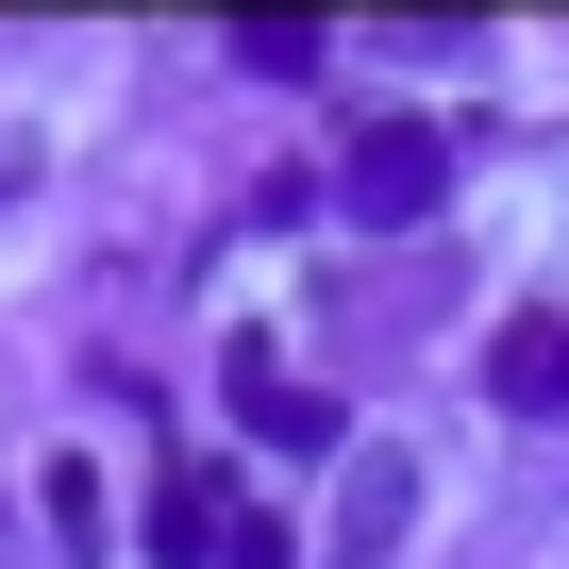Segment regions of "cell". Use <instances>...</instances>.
Segmentation results:
<instances>
[{
    "mask_svg": "<svg viewBox=\"0 0 569 569\" xmlns=\"http://www.w3.org/2000/svg\"><path fill=\"white\" fill-rule=\"evenodd\" d=\"M486 386H502V402H569V319H502Z\"/></svg>",
    "mask_w": 569,
    "mask_h": 569,
    "instance_id": "4",
    "label": "cell"
},
{
    "mask_svg": "<svg viewBox=\"0 0 569 569\" xmlns=\"http://www.w3.org/2000/svg\"><path fill=\"white\" fill-rule=\"evenodd\" d=\"M34 519H51V552L84 569V552H101V469H84V452H51V469H34Z\"/></svg>",
    "mask_w": 569,
    "mask_h": 569,
    "instance_id": "5",
    "label": "cell"
},
{
    "mask_svg": "<svg viewBox=\"0 0 569 569\" xmlns=\"http://www.w3.org/2000/svg\"><path fill=\"white\" fill-rule=\"evenodd\" d=\"M151 552H168V569H201V552H218V486H201V469H168V486H151Z\"/></svg>",
    "mask_w": 569,
    "mask_h": 569,
    "instance_id": "6",
    "label": "cell"
},
{
    "mask_svg": "<svg viewBox=\"0 0 569 569\" xmlns=\"http://www.w3.org/2000/svg\"><path fill=\"white\" fill-rule=\"evenodd\" d=\"M402 519H419V452H402V436H352L336 519H319V536H336V569H386V552H402Z\"/></svg>",
    "mask_w": 569,
    "mask_h": 569,
    "instance_id": "2",
    "label": "cell"
},
{
    "mask_svg": "<svg viewBox=\"0 0 569 569\" xmlns=\"http://www.w3.org/2000/svg\"><path fill=\"white\" fill-rule=\"evenodd\" d=\"M234 402H251V436H268V452H336V402H319V386H284L268 352H234Z\"/></svg>",
    "mask_w": 569,
    "mask_h": 569,
    "instance_id": "3",
    "label": "cell"
},
{
    "mask_svg": "<svg viewBox=\"0 0 569 569\" xmlns=\"http://www.w3.org/2000/svg\"><path fill=\"white\" fill-rule=\"evenodd\" d=\"M436 201H452V134H436V118H369V134L336 151V218H352V234H419Z\"/></svg>",
    "mask_w": 569,
    "mask_h": 569,
    "instance_id": "1",
    "label": "cell"
},
{
    "mask_svg": "<svg viewBox=\"0 0 569 569\" xmlns=\"http://www.w3.org/2000/svg\"><path fill=\"white\" fill-rule=\"evenodd\" d=\"M234 68H251V84H302V68H319V18H234Z\"/></svg>",
    "mask_w": 569,
    "mask_h": 569,
    "instance_id": "7",
    "label": "cell"
}]
</instances>
